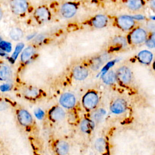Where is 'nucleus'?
<instances>
[{
    "label": "nucleus",
    "mask_w": 155,
    "mask_h": 155,
    "mask_svg": "<svg viewBox=\"0 0 155 155\" xmlns=\"http://www.w3.org/2000/svg\"><path fill=\"white\" fill-rule=\"evenodd\" d=\"M99 97L96 93L89 91L85 94L82 99V104L85 108L88 110L94 108L97 104Z\"/></svg>",
    "instance_id": "f257e3e1"
},
{
    "label": "nucleus",
    "mask_w": 155,
    "mask_h": 155,
    "mask_svg": "<svg viewBox=\"0 0 155 155\" xmlns=\"http://www.w3.org/2000/svg\"><path fill=\"white\" fill-rule=\"evenodd\" d=\"M146 31L140 28L134 30L130 35L129 39L133 44H139L144 42L146 39Z\"/></svg>",
    "instance_id": "f03ea898"
},
{
    "label": "nucleus",
    "mask_w": 155,
    "mask_h": 155,
    "mask_svg": "<svg viewBox=\"0 0 155 155\" xmlns=\"http://www.w3.org/2000/svg\"><path fill=\"white\" fill-rule=\"evenodd\" d=\"M12 11L16 15L24 14L28 8V3L25 1L16 0L10 2Z\"/></svg>",
    "instance_id": "7ed1b4c3"
},
{
    "label": "nucleus",
    "mask_w": 155,
    "mask_h": 155,
    "mask_svg": "<svg viewBox=\"0 0 155 155\" xmlns=\"http://www.w3.org/2000/svg\"><path fill=\"white\" fill-rule=\"evenodd\" d=\"M116 76L120 81V82L124 84H128L131 80V72L130 70L125 67H120L117 71Z\"/></svg>",
    "instance_id": "20e7f679"
},
{
    "label": "nucleus",
    "mask_w": 155,
    "mask_h": 155,
    "mask_svg": "<svg viewBox=\"0 0 155 155\" xmlns=\"http://www.w3.org/2000/svg\"><path fill=\"white\" fill-rule=\"evenodd\" d=\"M17 117L19 122L23 126H29L33 122L31 114L25 110L21 109L18 111Z\"/></svg>",
    "instance_id": "39448f33"
},
{
    "label": "nucleus",
    "mask_w": 155,
    "mask_h": 155,
    "mask_svg": "<svg viewBox=\"0 0 155 155\" xmlns=\"http://www.w3.org/2000/svg\"><path fill=\"white\" fill-rule=\"evenodd\" d=\"M59 102L61 105L64 107L70 108L74 106L76 103V99L73 94L70 93H65L61 96Z\"/></svg>",
    "instance_id": "423d86ee"
},
{
    "label": "nucleus",
    "mask_w": 155,
    "mask_h": 155,
    "mask_svg": "<svg viewBox=\"0 0 155 155\" xmlns=\"http://www.w3.org/2000/svg\"><path fill=\"white\" fill-rule=\"evenodd\" d=\"M62 15L66 18H69L73 16L77 12L76 5L71 2H67L62 5L61 9Z\"/></svg>",
    "instance_id": "0eeeda50"
},
{
    "label": "nucleus",
    "mask_w": 155,
    "mask_h": 155,
    "mask_svg": "<svg viewBox=\"0 0 155 155\" xmlns=\"http://www.w3.org/2000/svg\"><path fill=\"white\" fill-rule=\"evenodd\" d=\"M118 25L125 30L131 29L134 25V21L131 16H121L117 19Z\"/></svg>",
    "instance_id": "6e6552de"
},
{
    "label": "nucleus",
    "mask_w": 155,
    "mask_h": 155,
    "mask_svg": "<svg viewBox=\"0 0 155 155\" xmlns=\"http://www.w3.org/2000/svg\"><path fill=\"white\" fill-rule=\"evenodd\" d=\"M35 16L36 19L41 22H45L50 19V14L48 10L44 6L38 7L35 12Z\"/></svg>",
    "instance_id": "1a4fd4ad"
},
{
    "label": "nucleus",
    "mask_w": 155,
    "mask_h": 155,
    "mask_svg": "<svg viewBox=\"0 0 155 155\" xmlns=\"http://www.w3.org/2000/svg\"><path fill=\"white\" fill-rule=\"evenodd\" d=\"M127 108V102L123 99H118L116 100L111 105L110 110L115 114H120L123 113Z\"/></svg>",
    "instance_id": "9d476101"
},
{
    "label": "nucleus",
    "mask_w": 155,
    "mask_h": 155,
    "mask_svg": "<svg viewBox=\"0 0 155 155\" xmlns=\"http://www.w3.org/2000/svg\"><path fill=\"white\" fill-rule=\"evenodd\" d=\"M88 74V70L82 66H77L73 70V77L79 81L85 79Z\"/></svg>",
    "instance_id": "9b49d317"
},
{
    "label": "nucleus",
    "mask_w": 155,
    "mask_h": 155,
    "mask_svg": "<svg viewBox=\"0 0 155 155\" xmlns=\"http://www.w3.org/2000/svg\"><path fill=\"white\" fill-rule=\"evenodd\" d=\"M12 76V70L5 64H0V80L7 81Z\"/></svg>",
    "instance_id": "f8f14e48"
},
{
    "label": "nucleus",
    "mask_w": 155,
    "mask_h": 155,
    "mask_svg": "<svg viewBox=\"0 0 155 155\" xmlns=\"http://www.w3.org/2000/svg\"><path fill=\"white\" fill-rule=\"evenodd\" d=\"M50 117L53 120H60L65 117V112L61 107H55L50 111Z\"/></svg>",
    "instance_id": "ddd939ff"
},
{
    "label": "nucleus",
    "mask_w": 155,
    "mask_h": 155,
    "mask_svg": "<svg viewBox=\"0 0 155 155\" xmlns=\"http://www.w3.org/2000/svg\"><path fill=\"white\" fill-rule=\"evenodd\" d=\"M108 22L107 18L103 15H99L95 16L92 21L93 25L96 28H102L105 27Z\"/></svg>",
    "instance_id": "4468645a"
},
{
    "label": "nucleus",
    "mask_w": 155,
    "mask_h": 155,
    "mask_svg": "<svg viewBox=\"0 0 155 155\" xmlns=\"http://www.w3.org/2000/svg\"><path fill=\"white\" fill-rule=\"evenodd\" d=\"M138 59L140 62L145 64H148L152 61L153 54L148 50H143L138 54Z\"/></svg>",
    "instance_id": "2eb2a0df"
},
{
    "label": "nucleus",
    "mask_w": 155,
    "mask_h": 155,
    "mask_svg": "<svg viewBox=\"0 0 155 155\" xmlns=\"http://www.w3.org/2000/svg\"><path fill=\"white\" fill-rule=\"evenodd\" d=\"M56 150L58 154L65 155L68 152L69 145L68 143L64 140L59 141L56 145Z\"/></svg>",
    "instance_id": "dca6fc26"
},
{
    "label": "nucleus",
    "mask_w": 155,
    "mask_h": 155,
    "mask_svg": "<svg viewBox=\"0 0 155 155\" xmlns=\"http://www.w3.org/2000/svg\"><path fill=\"white\" fill-rule=\"evenodd\" d=\"M35 48L32 46H28L24 49L21 56V60L23 62H27L34 54Z\"/></svg>",
    "instance_id": "f3484780"
},
{
    "label": "nucleus",
    "mask_w": 155,
    "mask_h": 155,
    "mask_svg": "<svg viewBox=\"0 0 155 155\" xmlns=\"http://www.w3.org/2000/svg\"><path fill=\"white\" fill-rule=\"evenodd\" d=\"M94 124L93 121L88 119H84L82 121L81 124V130L86 133H89L93 129Z\"/></svg>",
    "instance_id": "a211bd4d"
},
{
    "label": "nucleus",
    "mask_w": 155,
    "mask_h": 155,
    "mask_svg": "<svg viewBox=\"0 0 155 155\" xmlns=\"http://www.w3.org/2000/svg\"><path fill=\"white\" fill-rule=\"evenodd\" d=\"M39 90L36 87H27L24 91L25 96L29 98H35L39 95Z\"/></svg>",
    "instance_id": "6ab92c4d"
},
{
    "label": "nucleus",
    "mask_w": 155,
    "mask_h": 155,
    "mask_svg": "<svg viewBox=\"0 0 155 155\" xmlns=\"http://www.w3.org/2000/svg\"><path fill=\"white\" fill-rule=\"evenodd\" d=\"M116 78V76L115 73L113 71L111 70L104 74V76H102V79L105 84H111L115 81Z\"/></svg>",
    "instance_id": "aec40b11"
},
{
    "label": "nucleus",
    "mask_w": 155,
    "mask_h": 155,
    "mask_svg": "<svg viewBox=\"0 0 155 155\" xmlns=\"http://www.w3.org/2000/svg\"><path fill=\"white\" fill-rule=\"evenodd\" d=\"M10 36L15 41H18L23 36V31L19 28H13L10 31Z\"/></svg>",
    "instance_id": "412c9836"
},
{
    "label": "nucleus",
    "mask_w": 155,
    "mask_h": 155,
    "mask_svg": "<svg viewBox=\"0 0 155 155\" xmlns=\"http://www.w3.org/2000/svg\"><path fill=\"white\" fill-rule=\"evenodd\" d=\"M95 148L100 153H103L106 148V143L103 138H99L95 142Z\"/></svg>",
    "instance_id": "4be33fe9"
},
{
    "label": "nucleus",
    "mask_w": 155,
    "mask_h": 155,
    "mask_svg": "<svg viewBox=\"0 0 155 155\" xmlns=\"http://www.w3.org/2000/svg\"><path fill=\"white\" fill-rule=\"evenodd\" d=\"M143 2L142 1L139 0H133V1H129L127 2L128 7L133 10H137L140 8L142 6Z\"/></svg>",
    "instance_id": "5701e85b"
},
{
    "label": "nucleus",
    "mask_w": 155,
    "mask_h": 155,
    "mask_svg": "<svg viewBox=\"0 0 155 155\" xmlns=\"http://www.w3.org/2000/svg\"><path fill=\"white\" fill-rule=\"evenodd\" d=\"M24 44L23 43H19L16 46V48L15 49V51L13 52V53L12 54V59H13V61H15L16 59V58H18L19 53L21 51V50H22V48H24Z\"/></svg>",
    "instance_id": "b1692460"
},
{
    "label": "nucleus",
    "mask_w": 155,
    "mask_h": 155,
    "mask_svg": "<svg viewBox=\"0 0 155 155\" xmlns=\"http://www.w3.org/2000/svg\"><path fill=\"white\" fill-rule=\"evenodd\" d=\"M105 114V111L103 109H99L93 114V119L96 122L100 121Z\"/></svg>",
    "instance_id": "393cba45"
},
{
    "label": "nucleus",
    "mask_w": 155,
    "mask_h": 155,
    "mask_svg": "<svg viewBox=\"0 0 155 155\" xmlns=\"http://www.w3.org/2000/svg\"><path fill=\"white\" fill-rule=\"evenodd\" d=\"M0 49L9 53L12 50V44H10V42L2 41L0 42Z\"/></svg>",
    "instance_id": "a878e982"
},
{
    "label": "nucleus",
    "mask_w": 155,
    "mask_h": 155,
    "mask_svg": "<svg viewBox=\"0 0 155 155\" xmlns=\"http://www.w3.org/2000/svg\"><path fill=\"white\" fill-rule=\"evenodd\" d=\"M12 88V85L9 83H6L0 85V90L2 92L9 91Z\"/></svg>",
    "instance_id": "bb28decb"
},
{
    "label": "nucleus",
    "mask_w": 155,
    "mask_h": 155,
    "mask_svg": "<svg viewBox=\"0 0 155 155\" xmlns=\"http://www.w3.org/2000/svg\"><path fill=\"white\" fill-rule=\"evenodd\" d=\"M147 45L150 48H154V34L153 33L150 38L147 41Z\"/></svg>",
    "instance_id": "cd10ccee"
},
{
    "label": "nucleus",
    "mask_w": 155,
    "mask_h": 155,
    "mask_svg": "<svg viewBox=\"0 0 155 155\" xmlns=\"http://www.w3.org/2000/svg\"><path fill=\"white\" fill-rule=\"evenodd\" d=\"M35 114L36 116V117L39 119H42V117L44 116V111L41 110V109H37L35 111Z\"/></svg>",
    "instance_id": "c85d7f7f"
},
{
    "label": "nucleus",
    "mask_w": 155,
    "mask_h": 155,
    "mask_svg": "<svg viewBox=\"0 0 155 155\" xmlns=\"http://www.w3.org/2000/svg\"><path fill=\"white\" fill-rule=\"evenodd\" d=\"M7 108V104L4 101H0V111L4 110Z\"/></svg>",
    "instance_id": "c756f323"
},
{
    "label": "nucleus",
    "mask_w": 155,
    "mask_h": 155,
    "mask_svg": "<svg viewBox=\"0 0 155 155\" xmlns=\"http://www.w3.org/2000/svg\"><path fill=\"white\" fill-rule=\"evenodd\" d=\"M133 19V18H134V19H143V16H142V15H136V16H133V17H131Z\"/></svg>",
    "instance_id": "7c9ffc66"
},
{
    "label": "nucleus",
    "mask_w": 155,
    "mask_h": 155,
    "mask_svg": "<svg viewBox=\"0 0 155 155\" xmlns=\"http://www.w3.org/2000/svg\"><path fill=\"white\" fill-rule=\"evenodd\" d=\"M0 55L4 56H5L6 54L5 53V52H4L3 50H2L1 49H0Z\"/></svg>",
    "instance_id": "2f4dec72"
},
{
    "label": "nucleus",
    "mask_w": 155,
    "mask_h": 155,
    "mask_svg": "<svg viewBox=\"0 0 155 155\" xmlns=\"http://www.w3.org/2000/svg\"><path fill=\"white\" fill-rule=\"evenodd\" d=\"M2 16H3V12H2V9L0 8V20L2 18Z\"/></svg>",
    "instance_id": "473e14b6"
},
{
    "label": "nucleus",
    "mask_w": 155,
    "mask_h": 155,
    "mask_svg": "<svg viewBox=\"0 0 155 155\" xmlns=\"http://www.w3.org/2000/svg\"><path fill=\"white\" fill-rule=\"evenodd\" d=\"M2 41V39H1V36H0V42Z\"/></svg>",
    "instance_id": "72a5a7b5"
}]
</instances>
